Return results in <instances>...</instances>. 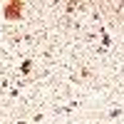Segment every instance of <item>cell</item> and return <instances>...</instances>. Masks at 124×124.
Instances as JSON below:
<instances>
[{
    "label": "cell",
    "mask_w": 124,
    "mask_h": 124,
    "mask_svg": "<svg viewBox=\"0 0 124 124\" xmlns=\"http://www.w3.org/2000/svg\"><path fill=\"white\" fill-rule=\"evenodd\" d=\"M23 10H25V3L10 0V3L3 5V15H5V20H20V17H23Z\"/></svg>",
    "instance_id": "cell-1"
}]
</instances>
